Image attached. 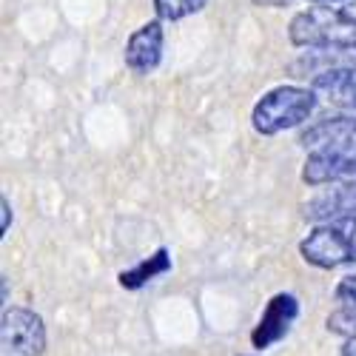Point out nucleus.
<instances>
[{"label":"nucleus","instance_id":"423d86ee","mask_svg":"<svg viewBox=\"0 0 356 356\" xmlns=\"http://www.w3.org/2000/svg\"><path fill=\"white\" fill-rule=\"evenodd\" d=\"M296 314H300V302H296V296L293 293H277L274 300L268 302V308L262 311L259 325H257L254 334H251L254 348L257 350H265V348H271L274 342H280L291 331Z\"/></svg>","mask_w":356,"mask_h":356},{"label":"nucleus","instance_id":"0eeeda50","mask_svg":"<svg viewBox=\"0 0 356 356\" xmlns=\"http://www.w3.org/2000/svg\"><path fill=\"white\" fill-rule=\"evenodd\" d=\"M163 60V26L160 20L143 23L126 43V66L137 74L154 72Z\"/></svg>","mask_w":356,"mask_h":356},{"label":"nucleus","instance_id":"f8f14e48","mask_svg":"<svg viewBox=\"0 0 356 356\" xmlns=\"http://www.w3.org/2000/svg\"><path fill=\"white\" fill-rule=\"evenodd\" d=\"M205 6V0H154V12L160 20H183Z\"/></svg>","mask_w":356,"mask_h":356},{"label":"nucleus","instance_id":"4468645a","mask_svg":"<svg viewBox=\"0 0 356 356\" xmlns=\"http://www.w3.org/2000/svg\"><path fill=\"white\" fill-rule=\"evenodd\" d=\"M342 356H356V337H350V339L345 342V348H342Z\"/></svg>","mask_w":356,"mask_h":356},{"label":"nucleus","instance_id":"dca6fc26","mask_svg":"<svg viewBox=\"0 0 356 356\" xmlns=\"http://www.w3.org/2000/svg\"><path fill=\"white\" fill-rule=\"evenodd\" d=\"M314 3H339V0H314Z\"/></svg>","mask_w":356,"mask_h":356},{"label":"nucleus","instance_id":"2eb2a0df","mask_svg":"<svg viewBox=\"0 0 356 356\" xmlns=\"http://www.w3.org/2000/svg\"><path fill=\"white\" fill-rule=\"evenodd\" d=\"M254 3H259V6H285L288 0H254Z\"/></svg>","mask_w":356,"mask_h":356},{"label":"nucleus","instance_id":"39448f33","mask_svg":"<svg viewBox=\"0 0 356 356\" xmlns=\"http://www.w3.org/2000/svg\"><path fill=\"white\" fill-rule=\"evenodd\" d=\"M0 342H3L6 353H15V356H43L46 350L43 319L29 308H3Z\"/></svg>","mask_w":356,"mask_h":356},{"label":"nucleus","instance_id":"ddd939ff","mask_svg":"<svg viewBox=\"0 0 356 356\" xmlns=\"http://www.w3.org/2000/svg\"><path fill=\"white\" fill-rule=\"evenodd\" d=\"M0 211H3V222H0V234L6 236V231H9V222H12V205H9V200H6V197L0 200Z\"/></svg>","mask_w":356,"mask_h":356},{"label":"nucleus","instance_id":"f03ea898","mask_svg":"<svg viewBox=\"0 0 356 356\" xmlns=\"http://www.w3.org/2000/svg\"><path fill=\"white\" fill-rule=\"evenodd\" d=\"M288 38L293 46L331 51L339 60H356V3L311 6L291 20Z\"/></svg>","mask_w":356,"mask_h":356},{"label":"nucleus","instance_id":"1a4fd4ad","mask_svg":"<svg viewBox=\"0 0 356 356\" xmlns=\"http://www.w3.org/2000/svg\"><path fill=\"white\" fill-rule=\"evenodd\" d=\"M311 88L328 103L356 111V66H334L314 77Z\"/></svg>","mask_w":356,"mask_h":356},{"label":"nucleus","instance_id":"7ed1b4c3","mask_svg":"<svg viewBox=\"0 0 356 356\" xmlns=\"http://www.w3.org/2000/svg\"><path fill=\"white\" fill-rule=\"evenodd\" d=\"M316 108V92L300 86H277L254 106L251 123L259 134L271 137L285 129L302 126Z\"/></svg>","mask_w":356,"mask_h":356},{"label":"nucleus","instance_id":"6e6552de","mask_svg":"<svg viewBox=\"0 0 356 356\" xmlns=\"http://www.w3.org/2000/svg\"><path fill=\"white\" fill-rule=\"evenodd\" d=\"M305 217L314 222L356 217V183H342L316 194L311 202H305Z\"/></svg>","mask_w":356,"mask_h":356},{"label":"nucleus","instance_id":"f257e3e1","mask_svg":"<svg viewBox=\"0 0 356 356\" xmlns=\"http://www.w3.org/2000/svg\"><path fill=\"white\" fill-rule=\"evenodd\" d=\"M308 152L302 180L308 186L356 183V117H328L300 137Z\"/></svg>","mask_w":356,"mask_h":356},{"label":"nucleus","instance_id":"9d476101","mask_svg":"<svg viewBox=\"0 0 356 356\" xmlns=\"http://www.w3.org/2000/svg\"><path fill=\"white\" fill-rule=\"evenodd\" d=\"M334 314L328 316V331L342 337H356V274H348L334 293Z\"/></svg>","mask_w":356,"mask_h":356},{"label":"nucleus","instance_id":"9b49d317","mask_svg":"<svg viewBox=\"0 0 356 356\" xmlns=\"http://www.w3.org/2000/svg\"><path fill=\"white\" fill-rule=\"evenodd\" d=\"M165 271H171V257H168L165 248H160L154 257H148L140 265H134L131 271H123L120 274V285L129 288V291H137V288H143L145 282H152L154 277H160Z\"/></svg>","mask_w":356,"mask_h":356},{"label":"nucleus","instance_id":"20e7f679","mask_svg":"<svg viewBox=\"0 0 356 356\" xmlns=\"http://www.w3.org/2000/svg\"><path fill=\"white\" fill-rule=\"evenodd\" d=\"M300 254L305 262L316 265V268H325V271L356 262V217L316 225L300 243Z\"/></svg>","mask_w":356,"mask_h":356}]
</instances>
